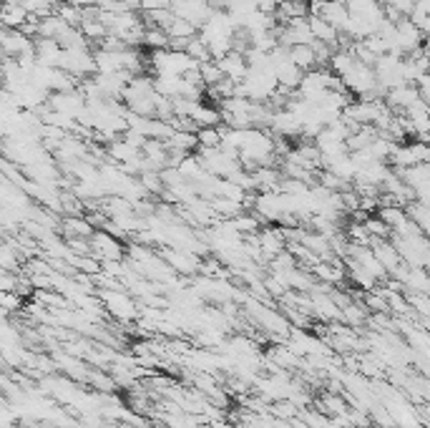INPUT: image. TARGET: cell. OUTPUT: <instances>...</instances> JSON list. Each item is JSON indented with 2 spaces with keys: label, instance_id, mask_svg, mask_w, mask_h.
Masks as SVG:
<instances>
[{
  "label": "cell",
  "instance_id": "6da1fadb",
  "mask_svg": "<svg viewBox=\"0 0 430 428\" xmlns=\"http://www.w3.org/2000/svg\"><path fill=\"white\" fill-rule=\"evenodd\" d=\"M287 58L292 61L300 71H312L317 68V61H314V51H312V43L309 46H292V49H287Z\"/></svg>",
  "mask_w": 430,
  "mask_h": 428
},
{
  "label": "cell",
  "instance_id": "277c9868",
  "mask_svg": "<svg viewBox=\"0 0 430 428\" xmlns=\"http://www.w3.org/2000/svg\"><path fill=\"white\" fill-rule=\"evenodd\" d=\"M68 6H76V8H88V6H96V0H66Z\"/></svg>",
  "mask_w": 430,
  "mask_h": 428
},
{
  "label": "cell",
  "instance_id": "7a4b0ae2",
  "mask_svg": "<svg viewBox=\"0 0 430 428\" xmlns=\"http://www.w3.org/2000/svg\"><path fill=\"white\" fill-rule=\"evenodd\" d=\"M219 144H222V126L199 128V131H197V146H199V149H217Z\"/></svg>",
  "mask_w": 430,
  "mask_h": 428
},
{
  "label": "cell",
  "instance_id": "8992f818",
  "mask_svg": "<svg viewBox=\"0 0 430 428\" xmlns=\"http://www.w3.org/2000/svg\"><path fill=\"white\" fill-rule=\"evenodd\" d=\"M337 3H342V6H347V3H350V0H337Z\"/></svg>",
  "mask_w": 430,
  "mask_h": 428
},
{
  "label": "cell",
  "instance_id": "3957f363",
  "mask_svg": "<svg viewBox=\"0 0 430 428\" xmlns=\"http://www.w3.org/2000/svg\"><path fill=\"white\" fill-rule=\"evenodd\" d=\"M138 8H143L146 13L166 11V8H171V0H138Z\"/></svg>",
  "mask_w": 430,
  "mask_h": 428
},
{
  "label": "cell",
  "instance_id": "5b68a950",
  "mask_svg": "<svg viewBox=\"0 0 430 428\" xmlns=\"http://www.w3.org/2000/svg\"><path fill=\"white\" fill-rule=\"evenodd\" d=\"M280 3H300V6H307L309 0H280Z\"/></svg>",
  "mask_w": 430,
  "mask_h": 428
}]
</instances>
